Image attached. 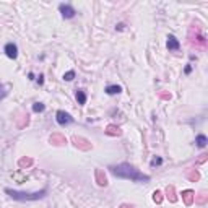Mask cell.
Segmentation results:
<instances>
[{"instance_id": "obj_1", "label": "cell", "mask_w": 208, "mask_h": 208, "mask_svg": "<svg viewBox=\"0 0 208 208\" xmlns=\"http://www.w3.org/2000/svg\"><path fill=\"white\" fill-rule=\"evenodd\" d=\"M109 171H111L112 176H115V177L129 179V181H133V182H148L150 181V176L140 173L137 167L129 164V163H121V164L109 166Z\"/></svg>"}, {"instance_id": "obj_2", "label": "cell", "mask_w": 208, "mask_h": 208, "mask_svg": "<svg viewBox=\"0 0 208 208\" xmlns=\"http://www.w3.org/2000/svg\"><path fill=\"white\" fill-rule=\"evenodd\" d=\"M5 194L10 195V198L17 200V202H36V200H41L46 197L47 190L42 189L39 192H20L13 189H5Z\"/></svg>"}, {"instance_id": "obj_3", "label": "cell", "mask_w": 208, "mask_h": 208, "mask_svg": "<svg viewBox=\"0 0 208 208\" xmlns=\"http://www.w3.org/2000/svg\"><path fill=\"white\" fill-rule=\"evenodd\" d=\"M55 121H57L59 125H70V124H73V117L65 112V111H57V114H55Z\"/></svg>"}, {"instance_id": "obj_4", "label": "cell", "mask_w": 208, "mask_h": 208, "mask_svg": "<svg viewBox=\"0 0 208 208\" xmlns=\"http://www.w3.org/2000/svg\"><path fill=\"white\" fill-rule=\"evenodd\" d=\"M59 11L62 13V17L65 20H70L77 15V10H75L72 5H69V3H60V5H59Z\"/></svg>"}, {"instance_id": "obj_5", "label": "cell", "mask_w": 208, "mask_h": 208, "mask_svg": "<svg viewBox=\"0 0 208 208\" xmlns=\"http://www.w3.org/2000/svg\"><path fill=\"white\" fill-rule=\"evenodd\" d=\"M5 54H7V57L8 59H17L18 57V46L15 42H8V44H5Z\"/></svg>"}, {"instance_id": "obj_6", "label": "cell", "mask_w": 208, "mask_h": 208, "mask_svg": "<svg viewBox=\"0 0 208 208\" xmlns=\"http://www.w3.org/2000/svg\"><path fill=\"white\" fill-rule=\"evenodd\" d=\"M166 46H167V49H169V50H179V49H181V42H179V39L176 38V36H173V34L167 36Z\"/></svg>"}, {"instance_id": "obj_7", "label": "cell", "mask_w": 208, "mask_h": 208, "mask_svg": "<svg viewBox=\"0 0 208 208\" xmlns=\"http://www.w3.org/2000/svg\"><path fill=\"white\" fill-rule=\"evenodd\" d=\"M106 91L109 96H114V94H119L122 91V86H119V85H109V86H106Z\"/></svg>"}, {"instance_id": "obj_8", "label": "cell", "mask_w": 208, "mask_h": 208, "mask_svg": "<svg viewBox=\"0 0 208 208\" xmlns=\"http://www.w3.org/2000/svg\"><path fill=\"white\" fill-rule=\"evenodd\" d=\"M195 143H197V146H198V148H205V146H206V143H208L206 135H203V133L197 135V138H195Z\"/></svg>"}, {"instance_id": "obj_9", "label": "cell", "mask_w": 208, "mask_h": 208, "mask_svg": "<svg viewBox=\"0 0 208 208\" xmlns=\"http://www.w3.org/2000/svg\"><path fill=\"white\" fill-rule=\"evenodd\" d=\"M75 96H77V101H78V104H81V106H83V104H86V93H85V91H83V90H77V94H75Z\"/></svg>"}, {"instance_id": "obj_10", "label": "cell", "mask_w": 208, "mask_h": 208, "mask_svg": "<svg viewBox=\"0 0 208 208\" xmlns=\"http://www.w3.org/2000/svg\"><path fill=\"white\" fill-rule=\"evenodd\" d=\"M182 197H184V200H185L187 205H190L192 200H194V192H192V190H185V192L182 194Z\"/></svg>"}, {"instance_id": "obj_11", "label": "cell", "mask_w": 208, "mask_h": 208, "mask_svg": "<svg viewBox=\"0 0 208 208\" xmlns=\"http://www.w3.org/2000/svg\"><path fill=\"white\" fill-rule=\"evenodd\" d=\"M96 179H98V184H99V185H106V184H107L106 176H102V171H96Z\"/></svg>"}, {"instance_id": "obj_12", "label": "cell", "mask_w": 208, "mask_h": 208, "mask_svg": "<svg viewBox=\"0 0 208 208\" xmlns=\"http://www.w3.org/2000/svg\"><path fill=\"white\" fill-rule=\"evenodd\" d=\"M44 109H46V106H44L42 102H34L33 104V111H34V112H42Z\"/></svg>"}, {"instance_id": "obj_13", "label": "cell", "mask_w": 208, "mask_h": 208, "mask_svg": "<svg viewBox=\"0 0 208 208\" xmlns=\"http://www.w3.org/2000/svg\"><path fill=\"white\" fill-rule=\"evenodd\" d=\"M73 78H75V72H73V70H70V72H67V73H63V80H65V81H72Z\"/></svg>"}, {"instance_id": "obj_14", "label": "cell", "mask_w": 208, "mask_h": 208, "mask_svg": "<svg viewBox=\"0 0 208 208\" xmlns=\"http://www.w3.org/2000/svg\"><path fill=\"white\" fill-rule=\"evenodd\" d=\"M150 164H151V167H154V166H161V164H163V158H159V156H158V158H153Z\"/></svg>"}, {"instance_id": "obj_15", "label": "cell", "mask_w": 208, "mask_h": 208, "mask_svg": "<svg viewBox=\"0 0 208 208\" xmlns=\"http://www.w3.org/2000/svg\"><path fill=\"white\" fill-rule=\"evenodd\" d=\"M161 198H163V197H161V192H159V190H156L154 194H153V200H154L156 203H161Z\"/></svg>"}, {"instance_id": "obj_16", "label": "cell", "mask_w": 208, "mask_h": 208, "mask_svg": "<svg viewBox=\"0 0 208 208\" xmlns=\"http://www.w3.org/2000/svg\"><path fill=\"white\" fill-rule=\"evenodd\" d=\"M171 194V202H176V197H174V187H167V197Z\"/></svg>"}, {"instance_id": "obj_17", "label": "cell", "mask_w": 208, "mask_h": 208, "mask_svg": "<svg viewBox=\"0 0 208 208\" xmlns=\"http://www.w3.org/2000/svg\"><path fill=\"white\" fill-rule=\"evenodd\" d=\"M5 96H7V90H5V86L0 83V99H3Z\"/></svg>"}, {"instance_id": "obj_18", "label": "cell", "mask_w": 208, "mask_h": 208, "mask_svg": "<svg viewBox=\"0 0 208 208\" xmlns=\"http://www.w3.org/2000/svg\"><path fill=\"white\" fill-rule=\"evenodd\" d=\"M190 72H192V65H187L185 69H184V73H185V75H189Z\"/></svg>"}, {"instance_id": "obj_19", "label": "cell", "mask_w": 208, "mask_h": 208, "mask_svg": "<svg viewBox=\"0 0 208 208\" xmlns=\"http://www.w3.org/2000/svg\"><path fill=\"white\" fill-rule=\"evenodd\" d=\"M38 83H39V85H42V83H44V75H39V78H38Z\"/></svg>"}, {"instance_id": "obj_20", "label": "cell", "mask_w": 208, "mask_h": 208, "mask_svg": "<svg viewBox=\"0 0 208 208\" xmlns=\"http://www.w3.org/2000/svg\"><path fill=\"white\" fill-rule=\"evenodd\" d=\"M124 26H125V25H124V23H121V25H117V29H124Z\"/></svg>"}]
</instances>
